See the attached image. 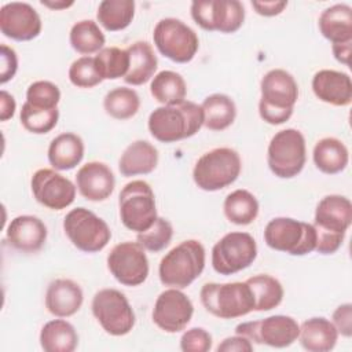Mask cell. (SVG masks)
<instances>
[{
	"instance_id": "4fadbf2b",
	"label": "cell",
	"mask_w": 352,
	"mask_h": 352,
	"mask_svg": "<svg viewBox=\"0 0 352 352\" xmlns=\"http://www.w3.org/2000/svg\"><path fill=\"white\" fill-rule=\"evenodd\" d=\"M257 257V245L249 232L226 234L212 249V267L220 275H232L248 268Z\"/></svg>"
},
{
	"instance_id": "836d02e7",
	"label": "cell",
	"mask_w": 352,
	"mask_h": 352,
	"mask_svg": "<svg viewBox=\"0 0 352 352\" xmlns=\"http://www.w3.org/2000/svg\"><path fill=\"white\" fill-rule=\"evenodd\" d=\"M249 285L253 300H254V309L257 312L271 311L276 308L283 300V287L280 282L267 274H258L246 280Z\"/></svg>"
},
{
	"instance_id": "74e56055",
	"label": "cell",
	"mask_w": 352,
	"mask_h": 352,
	"mask_svg": "<svg viewBox=\"0 0 352 352\" xmlns=\"http://www.w3.org/2000/svg\"><path fill=\"white\" fill-rule=\"evenodd\" d=\"M96 69L103 80L124 78L129 69V55L126 50L118 47L102 48L95 56Z\"/></svg>"
},
{
	"instance_id": "5b68a950",
	"label": "cell",
	"mask_w": 352,
	"mask_h": 352,
	"mask_svg": "<svg viewBox=\"0 0 352 352\" xmlns=\"http://www.w3.org/2000/svg\"><path fill=\"white\" fill-rule=\"evenodd\" d=\"M199 298L204 308L220 319L241 318L254 309L253 294L246 282L205 283Z\"/></svg>"
},
{
	"instance_id": "e575fe53",
	"label": "cell",
	"mask_w": 352,
	"mask_h": 352,
	"mask_svg": "<svg viewBox=\"0 0 352 352\" xmlns=\"http://www.w3.org/2000/svg\"><path fill=\"white\" fill-rule=\"evenodd\" d=\"M135 16L133 0H103L99 3L96 19L109 32L128 28Z\"/></svg>"
},
{
	"instance_id": "f907efd6",
	"label": "cell",
	"mask_w": 352,
	"mask_h": 352,
	"mask_svg": "<svg viewBox=\"0 0 352 352\" xmlns=\"http://www.w3.org/2000/svg\"><path fill=\"white\" fill-rule=\"evenodd\" d=\"M41 4L45 6V7H50L52 10H62V8H67L70 6L74 4V1H65V0H60V1H48V0H41Z\"/></svg>"
},
{
	"instance_id": "ac0fdd59",
	"label": "cell",
	"mask_w": 352,
	"mask_h": 352,
	"mask_svg": "<svg viewBox=\"0 0 352 352\" xmlns=\"http://www.w3.org/2000/svg\"><path fill=\"white\" fill-rule=\"evenodd\" d=\"M194 314L191 300L180 289L164 290L155 300L153 322L165 333H179L187 327Z\"/></svg>"
},
{
	"instance_id": "d6a6232c",
	"label": "cell",
	"mask_w": 352,
	"mask_h": 352,
	"mask_svg": "<svg viewBox=\"0 0 352 352\" xmlns=\"http://www.w3.org/2000/svg\"><path fill=\"white\" fill-rule=\"evenodd\" d=\"M223 210L228 221L236 226H248L258 214V201L250 191L239 188L226 197Z\"/></svg>"
},
{
	"instance_id": "44dd1931",
	"label": "cell",
	"mask_w": 352,
	"mask_h": 352,
	"mask_svg": "<svg viewBox=\"0 0 352 352\" xmlns=\"http://www.w3.org/2000/svg\"><path fill=\"white\" fill-rule=\"evenodd\" d=\"M47 239V227L44 221L32 214L16 216L7 227L8 243L23 253L38 252Z\"/></svg>"
},
{
	"instance_id": "7dc6e473",
	"label": "cell",
	"mask_w": 352,
	"mask_h": 352,
	"mask_svg": "<svg viewBox=\"0 0 352 352\" xmlns=\"http://www.w3.org/2000/svg\"><path fill=\"white\" fill-rule=\"evenodd\" d=\"M287 6V1H275V0H271V1H252V7L254 8V11L258 14V15H263V16H275V15H279L285 7Z\"/></svg>"
},
{
	"instance_id": "8992f818",
	"label": "cell",
	"mask_w": 352,
	"mask_h": 352,
	"mask_svg": "<svg viewBox=\"0 0 352 352\" xmlns=\"http://www.w3.org/2000/svg\"><path fill=\"white\" fill-rule=\"evenodd\" d=\"M241 169V157L234 148L217 147L198 158L192 169V179L204 191H219L232 184Z\"/></svg>"
},
{
	"instance_id": "d4e9b609",
	"label": "cell",
	"mask_w": 352,
	"mask_h": 352,
	"mask_svg": "<svg viewBox=\"0 0 352 352\" xmlns=\"http://www.w3.org/2000/svg\"><path fill=\"white\" fill-rule=\"evenodd\" d=\"M158 164V150L147 140H135L120 157L118 169L122 176L151 173Z\"/></svg>"
},
{
	"instance_id": "8fae6325",
	"label": "cell",
	"mask_w": 352,
	"mask_h": 352,
	"mask_svg": "<svg viewBox=\"0 0 352 352\" xmlns=\"http://www.w3.org/2000/svg\"><path fill=\"white\" fill-rule=\"evenodd\" d=\"M153 40L157 50L176 63L190 62L199 48L197 33L177 18L158 21L153 32Z\"/></svg>"
},
{
	"instance_id": "4dcf8cb0",
	"label": "cell",
	"mask_w": 352,
	"mask_h": 352,
	"mask_svg": "<svg viewBox=\"0 0 352 352\" xmlns=\"http://www.w3.org/2000/svg\"><path fill=\"white\" fill-rule=\"evenodd\" d=\"M204 110V125L210 131L227 129L236 117L235 102L224 94H212L201 104Z\"/></svg>"
},
{
	"instance_id": "ab89813d",
	"label": "cell",
	"mask_w": 352,
	"mask_h": 352,
	"mask_svg": "<svg viewBox=\"0 0 352 352\" xmlns=\"http://www.w3.org/2000/svg\"><path fill=\"white\" fill-rule=\"evenodd\" d=\"M172 236H173V227L170 221L164 217H157V220L148 230L143 232H138L136 242L144 250L155 253L165 249L169 245Z\"/></svg>"
},
{
	"instance_id": "9c48e42d",
	"label": "cell",
	"mask_w": 352,
	"mask_h": 352,
	"mask_svg": "<svg viewBox=\"0 0 352 352\" xmlns=\"http://www.w3.org/2000/svg\"><path fill=\"white\" fill-rule=\"evenodd\" d=\"M121 223L131 231L143 232L157 220L154 191L144 180L126 183L118 197Z\"/></svg>"
},
{
	"instance_id": "7bdbcfd3",
	"label": "cell",
	"mask_w": 352,
	"mask_h": 352,
	"mask_svg": "<svg viewBox=\"0 0 352 352\" xmlns=\"http://www.w3.org/2000/svg\"><path fill=\"white\" fill-rule=\"evenodd\" d=\"M212 348V336L202 327H192L183 333L180 349L183 352H208Z\"/></svg>"
},
{
	"instance_id": "30bf717a",
	"label": "cell",
	"mask_w": 352,
	"mask_h": 352,
	"mask_svg": "<svg viewBox=\"0 0 352 352\" xmlns=\"http://www.w3.org/2000/svg\"><path fill=\"white\" fill-rule=\"evenodd\" d=\"M63 230L70 242L84 253H96L111 239L107 223L85 208L72 209L63 219Z\"/></svg>"
},
{
	"instance_id": "8d00e7d4",
	"label": "cell",
	"mask_w": 352,
	"mask_h": 352,
	"mask_svg": "<svg viewBox=\"0 0 352 352\" xmlns=\"http://www.w3.org/2000/svg\"><path fill=\"white\" fill-rule=\"evenodd\" d=\"M140 107V98L132 88L117 87L103 98L104 111L116 120L132 118Z\"/></svg>"
},
{
	"instance_id": "e0dca14e",
	"label": "cell",
	"mask_w": 352,
	"mask_h": 352,
	"mask_svg": "<svg viewBox=\"0 0 352 352\" xmlns=\"http://www.w3.org/2000/svg\"><path fill=\"white\" fill-rule=\"evenodd\" d=\"M30 187L34 199L52 210H62L70 206L76 198L73 182L54 169L43 168L33 173Z\"/></svg>"
},
{
	"instance_id": "9a60e30c",
	"label": "cell",
	"mask_w": 352,
	"mask_h": 352,
	"mask_svg": "<svg viewBox=\"0 0 352 352\" xmlns=\"http://www.w3.org/2000/svg\"><path fill=\"white\" fill-rule=\"evenodd\" d=\"M298 331L300 324L287 315H272L260 320L243 322L235 327V334L272 348L290 346L297 340Z\"/></svg>"
},
{
	"instance_id": "ffe728a7",
	"label": "cell",
	"mask_w": 352,
	"mask_h": 352,
	"mask_svg": "<svg viewBox=\"0 0 352 352\" xmlns=\"http://www.w3.org/2000/svg\"><path fill=\"white\" fill-rule=\"evenodd\" d=\"M78 192L88 201L99 202L107 199L116 187L113 170L99 161H91L82 165L76 175Z\"/></svg>"
},
{
	"instance_id": "2e32d148",
	"label": "cell",
	"mask_w": 352,
	"mask_h": 352,
	"mask_svg": "<svg viewBox=\"0 0 352 352\" xmlns=\"http://www.w3.org/2000/svg\"><path fill=\"white\" fill-rule=\"evenodd\" d=\"M110 274L124 286H139L148 276V260L138 242L117 243L107 256Z\"/></svg>"
},
{
	"instance_id": "52a82bcc",
	"label": "cell",
	"mask_w": 352,
	"mask_h": 352,
	"mask_svg": "<svg viewBox=\"0 0 352 352\" xmlns=\"http://www.w3.org/2000/svg\"><path fill=\"white\" fill-rule=\"evenodd\" d=\"M264 241L274 250L304 256L316 248V230L314 224L292 217H275L265 226Z\"/></svg>"
},
{
	"instance_id": "f1b7e54d",
	"label": "cell",
	"mask_w": 352,
	"mask_h": 352,
	"mask_svg": "<svg viewBox=\"0 0 352 352\" xmlns=\"http://www.w3.org/2000/svg\"><path fill=\"white\" fill-rule=\"evenodd\" d=\"M312 158L316 168L326 175L342 172L349 161L346 146L337 138H323L316 142Z\"/></svg>"
},
{
	"instance_id": "f546056e",
	"label": "cell",
	"mask_w": 352,
	"mask_h": 352,
	"mask_svg": "<svg viewBox=\"0 0 352 352\" xmlns=\"http://www.w3.org/2000/svg\"><path fill=\"white\" fill-rule=\"evenodd\" d=\"M40 345L45 352H73L78 345V334L67 320L54 319L43 326Z\"/></svg>"
},
{
	"instance_id": "1f68e13d",
	"label": "cell",
	"mask_w": 352,
	"mask_h": 352,
	"mask_svg": "<svg viewBox=\"0 0 352 352\" xmlns=\"http://www.w3.org/2000/svg\"><path fill=\"white\" fill-rule=\"evenodd\" d=\"M150 92L153 98L164 106H175L186 100L187 85L179 73L162 70L153 77Z\"/></svg>"
},
{
	"instance_id": "d590c367",
	"label": "cell",
	"mask_w": 352,
	"mask_h": 352,
	"mask_svg": "<svg viewBox=\"0 0 352 352\" xmlns=\"http://www.w3.org/2000/svg\"><path fill=\"white\" fill-rule=\"evenodd\" d=\"M69 40L72 48L85 56L95 52L98 54L106 43L103 32L100 30L99 25L92 19L76 22L70 29Z\"/></svg>"
},
{
	"instance_id": "484cf974",
	"label": "cell",
	"mask_w": 352,
	"mask_h": 352,
	"mask_svg": "<svg viewBox=\"0 0 352 352\" xmlns=\"http://www.w3.org/2000/svg\"><path fill=\"white\" fill-rule=\"evenodd\" d=\"M47 155L52 168L58 170H70L84 158V142L73 132L60 133L51 140Z\"/></svg>"
},
{
	"instance_id": "60d3db41",
	"label": "cell",
	"mask_w": 352,
	"mask_h": 352,
	"mask_svg": "<svg viewBox=\"0 0 352 352\" xmlns=\"http://www.w3.org/2000/svg\"><path fill=\"white\" fill-rule=\"evenodd\" d=\"M69 80L77 88H92L103 81L94 56H81L69 67Z\"/></svg>"
},
{
	"instance_id": "cb8c5ba5",
	"label": "cell",
	"mask_w": 352,
	"mask_h": 352,
	"mask_svg": "<svg viewBox=\"0 0 352 352\" xmlns=\"http://www.w3.org/2000/svg\"><path fill=\"white\" fill-rule=\"evenodd\" d=\"M297 338L308 352H329L337 344L338 331L333 322L323 316H316L302 322Z\"/></svg>"
},
{
	"instance_id": "7a4b0ae2",
	"label": "cell",
	"mask_w": 352,
	"mask_h": 352,
	"mask_svg": "<svg viewBox=\"0 0 352 352\" xmlns=\"http://www.w3.org/2000/svg\"><path fill=\"white\" fill-rule=\"evenodd\" d=\"M352 223V204L338 194L323 197L315 210L314 227L316 230V248L320 254L336 253Z\"/></svg>"
},
{
	"instance_id": "6da1fadb",
	"label": "cell",
	"mask_w": 352,
	"mask_h": 352,
	"mask_svg": "<svg viewBox=\"0 0 352 352\" xmlns=\"http://www.w3.org/2000/svg\"><path fill=\"white\" fill-rule=\"evenodd\" d=\"M204 125V110L201 104L184 100L175 106L154 109L147 121L148 131L154 139L162 143H175L194 136Z\"/></svg>"
},
{
	"instance_id": "ba28073f",
	"label": "cell",
	"mask_w": 352,
	"mask_h": 352,
	"mask_svg": "<svg viewBox=\"0 0 352 352\" xmlns=\"http://www.w3.org/2000/svg\"><path fill=\"white\" fill-rule=\"evenodd\" d=\"M305 161V138L298 129H282L272 136L267 148V164L275 176L292 179L302 170Z\"/></svg>"
},
{
	"instance_id": "d6986e66",
	"label": "cell",
	"mask_w": 352,
	"mask_h": 352,
	"mask_svg": "<svg viewBox=\"0 0 352 352\" xmlns=\"http://www.w3.org/2000/svg\"><path fill=\"white\" fill-rule=\"evenodd\" d=\"M41 18L29 4L11 1L0 8L1 33L16 41H29L41 33Z\"/></svg>"
},
{
	"instance_id": "7c38bea8",
	"label": "cell",
	"mask_w": 352,
	"mask_h": 352,
	"mask_svg": "<svg viewBox=\"0 0 352 352\" xmlns=\"http://www.w3.org/2000/svg\"><path fill=\"white\" fill-rule=\"evenodd\" d=\"M91 309L98 323L110 336H125L135 326V312L125 294L117 289L96 292Z\"/></svg>"
},
{
	"instance_id": "f6af8a7d",
	"label": "cell",
	"mask_w": 352,
	"mask_h": 352,
	"mask_svg": "<svg viewBox=\"0 0 352 352\" xmlns=\"http://www.w3.org/2000/svg\"><path fill=\"white\" fill-rule=\"evenodd\" d=\"M333 324L338 334L349 338L352 336V304L345 302L336 308L333 312Z\"/></svg>"
},
{
	"instance_id": "b9f144b4",
	"label": "cell",
	"mask_w": 352,
	"mask_h": 352,
	"mask_svg": "<svg viewBox=\"0 0 352 352\" xmlns=\"http://www.w3.org/2000/svg\"><path fill=\"white\" fill-rule=\"evenodd\" d=\"M60 100V91L58 85L51 81L40 80L28 87L26 102L41 109H56Z\"/></svg>"
},
{
	"instance_id": "681fc988",
	"label": "cell",
	"mask_w": 352,
	"mask_h": 352,
	"mask_svg": "<svg viewBox=\"0 0 352 352\" xmlns=\"http://www.w3.org/2000/svg\"><path fill=\"white\" fill-rule=\"evenodd\" d=\"M331 51L334 58L345 65L349 66V59H351V51H352V41H346V43H338V44H333L331 45Z\"/></svg>"
},
{
	"instance_id": "5bb4252c",
	"label": "cell",
	"mask_w": 352,
	"mask_h": 352,
	"mask_svg": "<svg viewBox=\"0 0 352 352\" xmlns=\"http://www.w3.org/2000/svg\"><path fill=\"white\" fill-rule=\"evenodd\" d=\"M191 16L204 30L234 33L245 21V8L238 0H195Z\"/></svg>"
},
{
	"instance_id": "c3c4849f",
	"label": "cell",
	"mask_w": 352,
	"mask_h": 352,
	"mask_svg": "<svg viewBox=\"0 0 352 352\" xmlns=\"http://www.w3.org/2000/svg\"><path fill=\"white\" fill-rule=\"evenodd\" d=\"M15 109L16 103L14 96L3 89L0 92V120L7 121L8 118H11L15 114Z\"/></svg>"
},
{
	"instance_id": "3957f363",
	"label": "cell",
	"mask_w": 352,
	"mask_h": 352,
	"mask_svg": "<svg viewBox=\"0 0 352 352\" xmlns=\"http://www.w3.org/2000/svg\"><path fill=\"white\" fill-rule=\"evenodd\" d=\"M261 98L258 102L260 117L271 125L286 122L298 99V85L294 77L283 69H272L260 82Z\"/></svg>"
},
{
	"instance_id": "f35d334b",
	"label": "cell",
	"mask_w": 352,
	"mask_h": 352,
	"mask_svg": "<svg viewBox=\"0 0 352 352\" xmlns=\"http://www.w3.org/2000/svg\"><path fill=\"white\" fill-rule=\"evenodd\" d=\"M59 118V110L56 109H41L32 106L25 102L22 104V110L19 114V120L22 126L36 135L48 133L55 128Z\"/></svg>"
},
{
	"instance_id": "ee69618b",
	"label": "cell",
	"mask_w": 352,
	"mask_h": 352,
	"mask_svg": "<svg viewBox=\"0 0 352 352\" xmlns=\"http://www.w3.org/2000/svg\"><path fill=\"white\" fill-rule=\"evenodd\" d=\"M18 69V56L16 52L6 45L1 44L0 45V82L6 84L7 81H10Z\"/></svg>"
},
{
	"instance_id": "bcb514c9",
	"label": "cell",
	"mask_w": 352,
	"mask_h": 352,
	"mask_svg": "<svg viewBox=\"0 0 352 352\" xmlns=\"http://www.w3.org/2000/svg\"><path fill=\"white\" fill-rule=\"evenodd\" d=\"M217 352H252L253 344L249 338L235 334L224 338L216 348Z\"/></svg>"
},
{
	"instance_id": "7402d4cb",
	"label": "cell",
	"mask_w": 352,
	"mask_h": 352,
	"mask_svg": "<svg viewBox=\"0 0 352 352\" xmlns=\"http://www.w3.org/2000/svg\"><path fill=\"white\" fill-rule=\"evenodd\" d=\"M312 91L319 100L333 106L344 107L352 102V81L344 72L331 69L316 72L312 78Z\"/></svg>"
},
{
	"instance_id": "83f0119b",
	"label": "cell",
	"mask_w": 352,
	"mask_h": 352,
	"mask_svg": "<svg viewBox=\"0 0 352 352\" xmlns=\"http://www.w3.org/2000/svg\"><path fill=\"white\" fill-rule=\"evenodd\" d=\"M126 51L129 55V69L124 81L131 85H142L151 80L158 67L153 47L147 41H136Z\"/></svg>"
},
{
	"instance_id": "277c9868",
	"label": "cell",
	"mask_w": 352,
	"mask_h": 352,
	"mask_svg": "<svg viewBox=\"0 0 352 352\" xmlns=\"http://www.w3.org/2000/svg\"><path fill=\"white\" fill-rule=\"evenodd\" d=\"M205 248L197 239H187L170 249L160 261L158 275L164 286L188 287L205 268Z\"/></svg>"
},
{
	"instance_id": "603a6c76",
	"label": "cell",
	"mask_w": 352,
	"mask_h": 352,
	"mask_svg": "<svg viewBox=\"0 0 352 352\" xmlns=\"http://www.w3.org/2000/svg\"><path fill=\"white\" fill-rule=\"evenodd\" d=\"M82 301V290L72 279H55L48 285L45 292V308L51 315L58 318L74 315L81 308Z\"/></svg>"
},
{
	"instance_id": "4316f807",
	"label": "cell",
	"mask_w": 352,
	"mask_h": 352,
	"mask_svg": "<svg viewBox=\"0 0 352 352\" xmlns=\"http://www.w3.org/2000/svg\"><path fill=\"white\" fill-rule=\"evenodd\" d=\"M319 30L333 44L352 41V8L348 4H334L322 11Z\"/></svg>"
}]
</instances>
